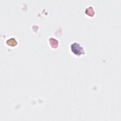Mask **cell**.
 Returning <instances> with one entry per match:
<instances>
[{"label": "cell", "mask_w": 121, "mask_h": 121, "mask_svg": "<svg viewBox=\"0 0 121 121\" xmlns=\"http://www.w3.org/2000/svg\"><path fill=\"white\" fill-rule=\"evenodd\" d=\"M72 52L76 55H81L84 52L83 48L78 43H74L71 45Z\"/></svg>", "instance_id": "1"}]
</instances>
